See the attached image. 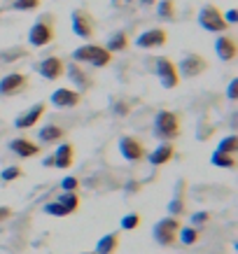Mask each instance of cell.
<instances>
[{"mask_svg": "<svg viewBox=\"0 0 238 254\" xmlns=\"http://www.w3.org/2000/svg\"><path fill=\"white\" fill-rule=\"evenodd\" d=\"M28 86V75L23 72H9L5 77L0 79V96L2 98H9V96H16V93L26 91Z\"/></svg>", "mask_w": 238, "mask_h": 254, "instance_id": "10", "label": "cell"}, {"mask_svg": "<svg viewBox=\"0 0 238 254\" xmlns=\"http://www.w3.org/2000/svg\"><path fill=\"white\" fill-rule=\"evenodd\" d=\"M217 149H220V152H224V154H234V156H236L238 138H236V135H227V138L220 140V145H217Z\"/></svg>", "mask_w": 238, "mask_h": 254, "instance_id": "27", "label": "cell"}, {"mask_svg": "<svg viewBox=\"0 0 238 254\" xmlns=\"http://www.w3.org/2000/svg\"><path fill=\"white\" fill-rule=\"evenodd\" d=\"M9 217H12V210H9L7 205H0V222H5Z\"/></svg>", "mask_w": 238, "mask_h": 254, "instance_id": "38", "label": "cell"}, {"mask_svg": "<svg viewBox=\"0 0 238 254\" xmlns=\"http://www.w3.org/2000/svg\"><path fill=\"white\" fill-rule=\"evenodd\" d=\"M28 56V52L26 49H9V52H0V61H5V63H12L16 61V59H26Z\"/></svg>", "mask_w": 238, "mask_h": 254, "instance_id": "29", "label": "cell"}, {"mask_svg": "<svg viewBox=\"0 0 238 254\" xmlns=\"http://www.w3.org/2000/svg\"><path fill=\"white\" fill-rule=\"evenodd\" d=\"M173 156H175V147L170 145V142H161V145L157 147L152 154L147 156V161H150V166L159 168V166H166Z\"/></svg>", "mask_w": 238, "mask_h": 254, "instance_id": "20", "label": "cell"}, {"mask_svg": "<svg viewBox=\"0 0 238 254\" xmlns=\"http://www.w3.org/2000/svg\"><path fill=\"white\" fill-rule=\"evenodd\" d=\"M40 5H42V0H14V9L19 12H35L40 9Z\"/></svg>", "mask_w": 238, "mask_h": 254, "instance_id": "28", "label": "cell"}, {"mask_svg": "<svg viewBox=\"0 0 238 254\" xmlns=\"http://www.w3.org/2000/svg\"><path fill=\"white\" fill-rule=\"evenodd\" d=\"M73 161H75V147L70 145V142H61V145L56 147L54 156H52V166L66 170L73 166Z\"/></svg>", "mask_w": 238, "mask_h": 254, "instance_id": "17", "label": "cell"}, {"mask_svg": "<svg viewBox=\"0 0 238 254\" xmlns=\"http://www.w3.org/2000/svg\"><path fill=\"white\" fill-rule=\"evenodd\" d=\"M124 2H133V0H124Z\"/></svg>", "mask_w": 238, "mask_h": 254, "instance_id": "40", "label": "cell"}, {"mask_svg": "<svg viewBox=\"0 0 238 254\" xmlns=\"http://www.w3.org/2000/svg\"><path fill=\"white\" fill-rule=\"evenodd\" d=\"M38 72L49 82H56V79H61L66 75V63L59 56H47L45 61H40Z\"/></svg>", "mask_w": 238, "mask_h": 254, "instance_id": "14", "label": "cell"}, {"mask_svg": "<svg viewBox=\"0 0 238 254\" xmlns=\"http://www.w3.org/2000/svg\"><path fill=\"white\" fill-rule=\"evenodd\" d=\"M70 23H73V33L82 40H91L96 35V19H93L86 9L77 7L70 14Z\"/></svg>", "mask_w": 238, "mask_h": 254, "instance_id": "5", "label": "cell"}, {"mask_svg": "<svg viewBox=\"0 0 238 254\" xmlns=\"http://www.w3.org/2000/svg\"><path fill=\"white\" fill-rule=\"evenodd\" d=\"M119 152H122V156L131 163L145 159V147H143V142H140L138 138H133V135H124V138L119 140Z\"/></svg>", "mask_w": 238, "mask_h": 254, "instance_id": "13", "label": "cell"}, {"mask_svg": "<svg viewBox=\"0 0 238 254\" xmlns=\"http://www.w3.org/2000/svg\"><path fill=\"white\" fill-rule=\"evenodd\" d=\"M213 166H217V168H227V170H234L236 168V156L234 154H224V152H220V149H215L213 152Z\"/></svg>", "mask_w": 238, "mask_h": 254, "instance_id": "25", "label": "cell"}, {"mask_svg": "<svg viewBox=\"0 0 238 254\" xmlns=\"http://www.w3.org/2000/svg\"><path fill=\"white\" fill-rule=\"evenodd\" d=\"M82 254H93V252H82Z\"/></svg>", "mask_w": 238, "mask_h": 254, "instance_id": "41", "label": "cell"}, {"mask_svg": "<svg viewBox=\"0 0 238 254\" xmlns=\"http://www.w3.org/2000/svg\"><path fill=\"white\" fill-rule=\"evenodd\" d=\"M66 75H68V79L77 86V91H79V93L86 91V89H91V84H93L91 77H89L84 70H82V65H79V63H73V65H68V68H66Z\"/></svg>", "mask_w": 238, "mask_h": 254, "instance_id": "18", "label": "cell"}, {"mask_svg": "<svg viewBox=\"0 0 238 254\" xmlns=\"http://www.w3.org/2000/svg\"><path fill=\"white\" fill-rule=\"evenodd\" d=\"M224 16V21H227V26H236V21H238V12L236 9H227V14H222Z\"/></svg>", "mask_w": 238, "mask_h": 254, "instance_id": "36", "label": "cell"}, {"mask_svg": "<svg viewBox=\"0 0 238 254\" xmlns=\"http://www.w3.org/2000/svg\"><path fill=\"white\" fill-rule=\"evenodd\" d=\"M154 135L161 140H175L180 135V115L170 110H161L154 117Z\"/></svg>", "mask_w": 238, "mask_h": 254, "instance_id": "3", "label": "cell"}, {"mask_svg": "<svg viewBox=\"0 0 238 254\" xmlns=\"http://www.w3.org/2000/svg\"><path fill=\"white\" fill-rule=\"evenodd\" d=\"M140 5H143V7H150V5H154V2H157V0H138Z\"/></svg>", "mask_w": 238, "mask_h": 254, "instance_id": "39", "label": "cell"}, {"mask_svg": "<svg viewBox=\"0 0 238 254\" xmlns=\"http://www.w3.org/2000/svg\"><path fill=\"white\" fill-rule=\"evenodd\" d=\"M56 38V28H54V19L49 14L40 16L38 21L31 26V31H28V45L31 47H47L52 40Z\"/></svg>", "mask_w": 238, "mask_h": 254, "instance_id": "2", "label": "cell"}, {"mask_svg": "<svg viewBox=\"0 0 238 254\" xmlns=\"http://www.w3.org/2000/svg\"><path fill=\"white\" fill-rule=\"evenodd\" d=\"M117 247H119V236H117V233H108V236H103V238L98 240L93 254H115Z\"/></svg>", "mask_w": 238, "mask_h": 254, "instance_id": "23", "label": "cell"}, {"mask_svg": "<svg viewBox=\"0 0 238 254\" xmlns=\"http://www.w3.org/2000/svg\"><path fill=\"white\" fill-rule=\"evenodd\" d=\"M73 61L93 65V68H105L112 63V54L103 45H82L73 52Z\"/></svg>", "mask_w": 238, "mask_h": 254, "instance_id": "1", "label": "cell"}, {"mask_svg": "<svg viewBox=\"0 0 238 254\" xmlns=\"http://www.w3.org/2000/svg\"><path fill=\"white\" fill-rule=\"evenodd\" d=\"M66 138V131H63L61 126H56V124H47L42 126L38 133V140L40 142H45V145H52V142H61Z\"/></svg>", "mask_w": 238, "mask_h": 254, "instance_id": "21", "label": "cell"}, {"mask_svg": "<svg viewBox=\"0 0 238 254\" xmlns=\"http://www.w3.org/2000/svg\"><path fill=\"white\" fill-rule=\"evenodd\" d=\"M168 210L173 212V217L182 215V212H184V200L182 198H173V200H170V205H168Z\"/></svg>", "mask_w": 238, "mask_h": 254, "instance_id": "33", "label": "cell"}, {"mask_svg": "<svg viewBox=\"0 0 238 254\" xmlns=\"http://www.w3.org/2000/svg\"><path fill=\"white\" fill-rule=\"evenodd\" d=\"M166 42H168L166 28H150L136 38V47H140V49H161V47H166Z\"/></svg>", "mask_w": 238, "mask_h": 254, "instance_id": "11", "label": "cell"}, {"mask_svg": "<svg viewBox=\"0 0 238 254\" xmlns=\"http://www.w3.org/2000/svg\"><path fill=\"white\" fill-rule=\"evenodd\" d=\"M215 54L220 61L224 63H231V61H236V56H238V47H236V40L231 38V35H220V38L215 40Z\"/></svg>", "mask_w": 238, "mask_h": 254, "instance_id": "16", "label": "cell"}, {"mask_svg": "<svg viewBox=\"0 0 238 254\" xmlns=\"http://www.w3.org/2000/svg\"><path fill=\"white\" fill-rule=\"evenodd\" d=\"M105 49H108L110 54H117V52H124V49H129V35L124 31H117V33H112L108 38V42H105Z\"/></svg>", "mask_w": 238, "mask_h": 254, "instance_id": "22", "label": "cell"}, {"mask_svg": "<svg viewBox=\"0 0 238 254\" xmlns=\"http://www.w3.org/2000/svg\"><path fill=\"white\" fill-rule=\"evenodd\" d=\"M199 26L208 33H224L229 28L222 16V9L217 7V5H210V2L199 9Z\"/></svg>", "mask_w": 238, "mask_h": 254, "instance_id": "4", "label": "cell"}, {"mask_svg": "<svg viewBox=\"0 0 238 254\" xmlns=\"http://www.w3.org/2000/svg\"><path fill=\"white\" fill-rule=\"evenodd\" d=\"M157 16L161 19V21H175V0H159L157 2Z\"/></svg>", "mask_w": 238, "mask_h": 254, "instance_id": "24", "label": "cell"}, {"mask_svg": "<svg viewBox=\"0 0 238 254\" xmlns=\"http://www.w3.org/2000/svg\"><path fill=\"white\" fill-rule=\"evenodd\" d=\"M227 98H229V100H236V98H238V79H231V82H229V89H227Z\"/></svg>", "mask_w": 238, "mask_h": 254, "instance_id": "35", "label": "cell"}, {"mask_svg": "<svg viewBox=\"0 0 238 254\" xmlns=\"http://www.w3.org/2000/svg\"><path fill=\"white\" fill-rule=\"evenodd\" d=\"M9 149H12L16 156H21V159H31V156L40 154V145H35V142L28 138H14L9 142Z\"/></svg>", "mask_w": 238, "mask_h": 254, "instance_id": "19", "label": "cell"}, {"mask_svg": "<svg viewBox=\"0 0 238 254\" xmlns=\"http://www.w3.org/2000/svg\"><path fill=\"white\" fill-rule=\"evenodd\" d=\"M63 191H77V187H79V180L77 177H63Z\"/></svg>", "mask_w": 238, "mask_h": 254, "instance_id": "32", "label": "cell"}, {"mask_svg": "<svg viewBox=\"0 0 238 254\" xmlns=\"http://www.w3.org/2000/svg\"><path fill=\"white\" fill-rule=\"evenodd\" d=\"M208 217H210L208 212H196V215L192 217V222L194 224H203V222H208Z\"/></svg>", "mask_w": 238, "mask_h": 254, "instance_id": "37", "label": "cell"}, {"mask_svg": "<svg viewBox=\"0 0 238 254\" xmlns=\"http://www.w3.org/2000/svg\"><path fill=\"white\" fill-rule=\"evenodd\" d=\"M47 112V105L45 103H35V105H31V108L26 110V112H21V115L14 119V126L16 128H21V131H26V128H33L35 124L45 117Z\"/></svg>", "mask_w": 238, "mask_h": 254, "instance_id": "15", "label": "cell"}, {"mask_svg": "<svg viewBox=\"0 0 238 254\" xmlns=\"http://www.w3.org/2000/svg\"><path fill=\"white\" fill-rule=\"evenodd\" d=\"M21 175H23V170L19 168V166H9V168H5L2 173H0L2 182H14V180H19Z\"/></svg>", "mask_w": 238, "mask_h": 254, "instance_id": "30", "label": "cell"}, {"mask_svg": "<svg viewBox=\"0 0 238 254\" xmlns=\"http://www.w3.org/2000/svg\"><path fill=\"white\" fill-rule=\"evenodd\" d=\"M131 112V105L126 103V100H119V103H115V115L124 117V115H129Z\"/></svg>", "mask_w": 238, "mask_h": 254, "instance_id": "34", "label": "cell"}, {"mask_svg": "<svg viewBox=\"0 0 238 254\" xmlns=\"http://www.w3.org/2000/svg\"><path fill=\"white\" fill-rule=\"evenodd\" d=\"M154 72H157V77L161 82L163 89H175L180 84V75H177V68L175 63L161 56V59H157V65H154Z\"/></svg>", "mask_w": 238, "mask_h": 254, "instance_id": "9", "label": "cell"}, {"mask_svg": "<svg viewBox=\"0 0 238 254\" xmlns=\"http://www.w3.org/2000/svg\"><path fill=\"white\" fill-rule=\"evenodd\" d=\"M79 208V196L75 191H63L59 196V200H52L45 205V212L47 215H54V217H68L73 212H77Z\"/></svg>", "mask_w": 238, "mask_h": 254, "instance_id": "6", "label": "cell"}, {"mask_svg": "<svg viewBox=\"0 0 238 254\" xmlns=\"http://www.w3.org/2000/svg\"><path fill=\"white\" fill-rule=\"evenodd\" d=\"M177 68V75L184 79H194V77H199V75H203L208 70V61L203 59L201 54H184L182 56V61L175 65Z\"/></svg>", "mask_w": 238, "mask_h": 254, "instance_id": "8", "label": "cell"}, {"mask_svg": "<svg viewBox=\"0 0 238 254\" xmlns=\"http://www.w3.org/2000/svg\"><path fill=\"white\" fill-rule=\"evenodd\" d=\"M138 226H140V215H126L122 219V229H126V231H133Z\"/></svg>", "mask_w": 238, "mask_h": 254, "instance_id": "31", "label": "cell"}, {"mask_svg": "<svg viewBox=\"0 0 238 254\" xmlns=\"http://www.w3.org/2000/svg\"><path fill=\"white\" fill-rule=\"evenodd\" d=\"M177 238L182 240V245H194V243L199 240V231H196L194 226H180Z\"/></svg>", "mask_w": 238, "mask_h": 254, "instance_id": "26", "label": "cell"}, {"mask_svg": "<svg viewBox=\"0 0 238 254\" xmlns=\"http://www.w3.org/2000/svg\"><path fill=\"white\" fill-rule=\"evenodd\" d=\"M49 100H52L54 108L68 110V108H77V105L82 103V93L77 91V89H66V86H61V89H54V93L49 96Z\"/></svg>", "mask_w": 238, "mask_h": 254, "instance_id": "12", "label": "cell"}, {"mask_svg": "<svg viewBox=\"0 0 238 254\" xmlns=\"http://www.w3.org/2000/svg\"><path fill=\"white\" fill-rule=\"evenodd\" d=\"M180 219L177 217H166L161 222H157L154 226V240L163 247H170L177 243V231H180Z\"/></svg>", "mask_w": 238, "mask_h": 254, "instance_id": "7", "label": "cell"}]
</instances>
